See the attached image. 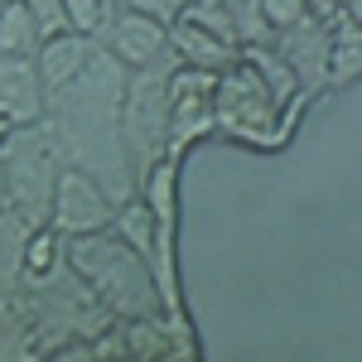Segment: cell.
Wrapping results in <instances>:
<instances>
[{
  "mask_svg": "<svg viewBox=\"0 0 362 362\" xmlns=\"http://www.w3.org/2000/svg\"><path fill=\"white\" fill-rule=\"evenodd\" d=\"M121 92H126V63L97 44L83 73L44 97V121L58 136L63 160L92 174L116 203L136 194V174L121 145Z\"/></svg>",
  "mask_w": 362,
  "mask_h": 362,
  "instance_id": "1",
  "label": "cell"
},
{
  "mask_svg": "<svg viewBox=\"0 0 362 362\" xmlns=\"http://www.w3.org/2000/svg\"><path fill=\"white\" fill-rule=\"evenodd\" d=\"M10 290L25 300L29 319H34L39 358H49L58 343H68V338H97L102 329L116 324L112 309L92 295V285L68 266V256H54L39 271H20Z\"/></svg>",
  "mask_w": 362,
  "mask_h": 362,
  "instance_id": "2",
  "label": "cell"
},
{
  "mask_svg": "<svg viewBox=\"0 0 362 362\" xmlns=\"http://www.w3.org/2000/svg\"><path fill=\"white\" fill-rule=\"evenodd\" d=\"M63 256L78 276L92 285V295L112 309V319H136V314H160V295L150 266L131 242H121L112 227L63 237Z\"/></svg>",
  "mask_w": 362,
  "mask_h": 362,
  "instance_id": "3",
  "label": "cell"
},
{
  "mask_svg": "<svg viewBox=\"0 0 362 362\" xmlns=\"http://www.w3.org/2000/svg\"><path fill=\"white\" fill-rule=\"evenodd\" d=\"M309 92H300L295 102L280 107L276 97L266 92V83L251 73V63L232 58L218 83H213V131L242 145H280L295 131V121L305 116Z\"/></svg>",
  "mask_w": 362,
  "mask_h": 362,
  "instance_id": "4",
  "label": "cell"
},
{
  "mask_svg": "<svg viewBox=\"0 0 362 362\" xmlns=\"http://www.w3.org/2000/svg\"><path fill=\"white\" fill-rule=\"evenodd\" d=\"M63 150L58 136L49 131V121H25V126H10L0 140V189L10 198L15 218L25 227H44L49 223V198L54 184L63 174Z\"/></svg>",
  "mask_w": 362,
  "mask_h": 362,
  "instance_id": "5",
  "label": "cell"
},
{
  "mask_svg": "<svg viewBox=\"0 0 362 362\" xmlns=\"http://www.w3.org/2000/svg\"><path fill=\"white\" fill-rule=\"evenodd\" d=\"M179 58L160 54L145 68H126V92H121V145L131 174H145L155 160H165L169 150V73Z\"/></svg>",
  "mask_w": 362,
  "mask_h": 362,
  "instance_id": "6",
  "label": "cell"
},
{
  "mask_svg": "<svg viewBox=\"0 0 362 362\" xmlns=\"http://www.w3.org/2000/svg\"><path fill=\"white\" fill-rule=\"evenodd\" d=\"M116 218V198L83 169L63 165L54 184V198H49V227L58 237H83V232H102L112 227Z\"/></svg>",
  "mask_w": 362,
  "mask_h": 362,
  "instance_id": "7",
  "label": "cell"
},
{
  "mask_svg": "<svg viewBox=\"0 0 362 362\" xmlns=\"http://www.w3.org/2000/svg\"><path fill=\"white\" fill-rule=\"evenodd\" d=\"M271 44H276V54L290 63L300 92H324V87H329V25H324L319 15L305 10L295 25L276 29Z\"/></svg>",
  "mask_w": 362,
  "mask_h": 362,
  "instance_id": "8",
  "label": "cell"
},
{
  "mask_svg": "<svg viewBox=\"0 0 362 362\" xmlns=\"http://www.w3.org/2000/svg\"><path fill=\"white\" fill-rule=\"evenodd\" d=\"M169 20L160 15H150V10H140V5H112V20L102 29V49L116 54L126 68H145V63H155V58L169 49V34H165Z\"/></svg>",
  "mask_w": 362,
  "mask_h": 362,
  "instance_id": "9",
  "label": "cell"
},
{
  "mask_svg": "<svg viewBox=\"0 0 362 362\" xmlns=\"http://www.w3.org/2000/svg\"><path fill=\"white\" fill-rule=\"evenodd\" d=\"M0 116L10 126L44 116V83H39L34 54H0Z\"/></svg>",
  "mask_w": 362,
  "mask_h": 362,
  "instance_id": "10",
  "label": "cell"
},
{
  "mask_svg": "<svg viewBox=\"0 0 362 362\" xmlns=\"http://www.w3.org/2000/svg\"><path fill=\"white\" fill-rule=\"evenodd\" d=\"M169 54L179 58V63H189V68H208V73H223L227 63L237 58V44L223 39V34H213V29L194 25V20H184V15H169Z\"/></svg>",
  "mask_w": 362,
  "mask_h": 362,
  "instance_id": "11",
  "label": "cell"
},
{
  "mask_svg": "<svg viewBox=\"0 0 362 362\" xmlns=\"http://www.w3.org/2000/svg\"><path fill=\"white\" fill-rule=\"evenodd\" d=\"M97 49L92 34H78V29H63V34H49L39 49H34V68H39V83H44V97L54 87L73 83L78 73L87 68V58Z\"/></svg>",
  "mask_w": 362,
  "mask_h": 362,
  "instance_id": "12",
  "label": "cell"
},
{
  "mask_svg": "<svg viewBox=\"0 0 362 362\" xmlns=\"http://www.w3.org/2000/svg\"><path fill=\"white\" fill-rule=\"evenodd\" d=\"M0 362H39V334L15 290H0Z\"/></svg>",
  "mask_w": 362,
  "mask_h": 362,
  "instance_id": "13",
  "label": "cell"
},
{
  "mask_svg": "<svg viewBox=\"0 0 362 362\" xmlns=\"http://www.w3.org/2000/svg\"><path fill=\"white\" fill-rule=\"evenodd\" d=\"M116 334H121V358H136V362H169L165 314H136V319H116Z\"/></svg>",
  "mask_w": 362,
  "mask_h": 362,
  "instance_id": "14",
  "label": "cell"
},
{
  "mask_svg": "<svg viewBox=\"0 0 362 362\" xmlns=\"http://www.w3.org/2000/svg\"><path fill=\"white\" fill-rule=\"evenodd\" d=\"M237 58H242V63H251V73L266 83V92L276 97L280 107L300 97V87H295V73H290V63L276 54V44H271V39H261V44H237ZM309 97H314V92H309Z\"/></svg>",
  "mask_w": 362,
  "mask_h": 362,
  "instance_id": "15",
  "label": "cell"
},
{
  "mask_svg": "<svg viewBox=\"0 0 362 362\" xmlns=\"http://www.w3.org/2000/svg\"><path fill=\"white\" fill-rule=\"evenodd\" d=\"M136 194L155 218H169V223H174V218H179V165H174V160H155V165L136 179Z\"/></svg>",
  "mask_w": 362,
  "mask_h": 362,
  "instance_id": "16",
  "label": "cell"
},
{
  "mask_svg": "<svg viewBox=\"0 0 362 362\" xmlns=\"http://www.w3.org/2000/svg\"><path fill=\"white\" fill-rule=\"evenodd\" d=\"M39 44H44V34L25 0H0V54H34Z\"/></svg>",
  "mask_w": 362,
  "mask_h": 362,
  "instance_id": "17",
  "label": "cell"
},
{
  "mask_svg": "<svg viewBox=\"0 0 362 362\" xmlns=\"http://www.w3.org/2000/svg\"><path fill=\"white\" fill-rule=\"evenodd\" d=\"M25 232L29 227L15 218V208H10V198L0 189V290H10L15 276H20V256H25Z\"/></svg>",
  "mask_w": 362,
  "mask_h": 362,
  "instance_id": "18",
  "label": "cell"
},
{
  "mask_svg": "<svg viewBox=\"0 0 362 362\" xmlns=\"http://www.w3.org/2000/svg\"><path fill=\"white\" fill-rule=\"evenodd\" d=\"M112 232L121 237V242H131L140 256L150 251V242H155V213H150V208L140 203V194H131V198H121V203H116Z\"/></svg>",
  "mask_w": 362,
  "mask_h": 362,
  "instance_id": "19",
  "label": "cell"
},
{
  "mask_svg": "<svg viewBox=\"0 0 362 362\" xmlns=\"http://www.w3.org/2000/svg\"><path fill=\"white\" fill-rule=\"evenodd\" d=\"M227 10V20L237 29V44H261V39H271V29L261 20V0H218Z\"/></svg>",
  "mask_w": 362,
  "mask_h": 362,
  "instance_id": "20",
  "label": "cell"
},
{
  "mask_svg": "<svg viewBox=\"0 0 362 362\" xmlns=\"http://www.w3.org/2000/svg\"><path fill=\"white\" fill-rule=\"evenodd\" d=\"M63 15H68V29L102 39V29L112 20V0H63Z\"/></svg>",
  "mask_w": 362,
  "mask_h": 362,
  "instance_id": "21",
  "label": "cell"
},
{
  "mask_svg": "<svg viewBox=\"0 0 362 362\" xmlns=\"http://www.w3.org/2000/svg\"><path fill=\"white\" fill-rule=\"evenodd\" d=\"M174 15H184V20H194V25L213 29V34H223V39L237 44V29H232V20H227V10L218 5V0H189V5H179Z\"/></svg>",
  "mask_w": 362,
  "mask_h": 362,
  "instance_id": "22",
  "label": "cell"
},
{
  "mask_svg": "<svg viewBox=\"0 0 362 362\" xmlns=\"http://www.w3.org/2000/svg\"><path fill=\"white\" fill-rule=\"evenodd\" d=\"M309 10V0H261V20H266V29L276 34V29L295 25L300 15Z\"/></svg>",
  "mask_w": 362,
  "mask_h": 362,
  "instance_id": "23",
  "label": "cell"
},
{
  "mask_svg": "<svg viewBox=\"0 0 362 362\" xmlns=\"http://www.w3.org/2000/svg\"><path fill=\"white\" fill-rule=\"evenodd\" d=\"M29 15H34V25H39V34L49 39V34H63L68 29V15H63V0H25Z\"/></svg>",
  "mask_w": 362,
  "mask_h": 362,
  "instance_id": "24",
  "label": "cell"
},
{
  "mask_svg": "<svg viewBox=\"0 0 362 362\" xmlns=\"http://www.w3.org/2000/svg\"><path fill=\"white\" fill-rule=\"evenodd\" d=\"M112 5H140V10H150V15H160V20H169L179 5H189V0H112Z\"/></svg>",
  "mask_w": 362,
  "mask_h": 362,
  "instance_id": "25",
  "label": "cell"
},
{
  "mask_svg": "<svg viewBox=\"0 0 362 362\" xmlns=\"http://www.w3.org/2000/svg\"><path fill=\"white\" fill-rule=\"evenodd\" d=\"M334 5H348V10H362V0H334Z\"/></svg>",
  "mask_w": 362,
  "mask_h": 362,
  "instance_id": "26",
  "label": "cell"
},
{
  "mask_svg": "<svg viewBox=\"0 0 362 362\" xmlns=\"http://www.w3.org/2000/svg\"><path fill=\"white\" fill-rule=\"evenodd\" d=\"M5 131H10V121H5V116H0V140H5Z\"/></svg>",
  "mask_w": 362,
  "mask_h": 362,
  "instance_id": "27",
  "label": "cell"
}]
</instances>
